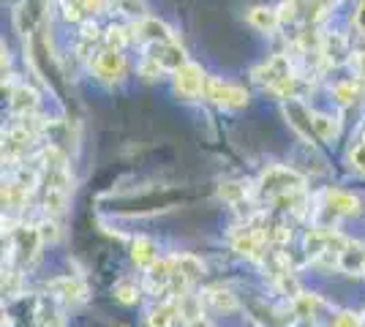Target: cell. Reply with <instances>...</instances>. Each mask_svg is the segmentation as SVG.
Returning <instances> with one entry per match:
<instances>
[{
  "label": "cell",
  "mask_w": 365,
  "mask_h": 327,
  "mask_svg": "<svg viewBox=\"0 0 365 327\" xmlns=\"http://www.w3.org/2000/svg\"><path fill=\"white\" fill-rule=\"evenodd\" d=\"M305 177L300 172H294L292 167H267V170L259 175L257 191L267 199H278L284 194L292 191H303Z\"/></svg>",
  "instance_id": "6da1fadb"
},
{
  "label": "cell",
  "mask_w": 365,
  "mask_h": 327,
  "mask_svg": "<svg viewBox=\"0 0 365 327\" xmlns=\"http://www.w3.org/2000/svg\"><path fill=\"white\" fill-rule=\"evenodd\" d=\"M91 71L98 82L115 85V82H120V79L125 77V71H128V61H125L123 49L101 47L91 55Z\"/></svg>",
  "instance_id": "7a4b0ae2"
},
{
  "label": "cell",
  "mask_w": 365,
  "mask_h": 327,
  "mask_svg": "<svg viewBox=\"0 0 365 327\" xmlns=\"http://www.w3.org/2000/svg\"><path fill=\"white\" fill-rule=\"evenodd\" d=\"M172 85H175V93L180 95L182 101H191V98L205 95L207 77H205V71H202L199 63L185 61L182 66H178V68L172 71Z\"/></svg>",
  "instance_id": "3957f363"
},
{
  "label": "cell",
  "mask_w": 365,
  "mask_h": 327,
  "mask_svg": "<svg viewBox=\"0 0 365 327\" xmlns=\"http://www.w3.org/2000/svg\"><path fill=\"white\" fill-rule=\"evenodd\" d=\"M205 98L213 101L215 107L221 109H243L248 107V90L235 85V82H224V79L207 77V85H205Z\"/></svg>",
  "instance_id": "277c9868"
},
{
  "label": "cell",
  "mask_w": 365,
  "mask_h": 327,
  "mask_svg": "<svg viewBox=\"0 0 365 327\" xmlns=\"http://www.w3.org/2000/svg\"><path fill=\"white\" fill-rule=\"evenodd\" d=\"M284 115L289 118V125L308 142H317V134H314V112L308 109L303 98L297 95V98H287V104H284Z\"/></svg>",
  "instance_id": "5b68a950"
},
{
  "label": "cell",
  "mask_w": 365,
  "mask_h": 327,
  "mask_svg": "<svg viewBox=\"0 0 365 327\" xmlns=\"http://www.w3.org/2000/svg\"><path fill=\"white\" fill-rule=\"evenodd\" d=\"M289 77H294V74H292V63L287 55H273V58H267L262 66L254 68V79H257L259 85H264L267 90Z\"/></svg>",
  "instance_id": "8992f818"
},
{
  "label": "cell",
  "mask_w": 365,
  "mask_h": 327,
  "mask_svg": "<svg viewBox=\"0 0 365 327\" xmlns=\"http://www.w3.org/2000/svg\"><path fill=\"white\" fill-rule=\"evenodd\" d=\"M131 31H134V38L142 41V44H148V47L150 44H161V41H178L175 31L169 28L167 22L155 19V16H142Z\"/></svg>",
  "instance_id": "52a82bcc"
},
{
  "label": "cell",
  "mask_w": 365,
  "mask_h": 327,
  "mask_svg": "<svg viewBox=\"0 0 365 327\" xmlns=\"http://www.w3.org/2000/svg\"><path fill=\"white\" fill-rule=\"evenodd\" d=\"M324 207L330 210V216L351 218V216H360L363 202H360V197H357V194H351V191L327 188V191H324Z\"/></svg>",
  "instance_id": "ba28073f"
},
{
  "label": "cell",
  "mask_w": 365,
  "mask_h": 327,
  "mask_svg": "<svg viewBox=\"0 0 365 327\" xmlns=\"http://www.w3.org/2000/svg\"><path fill=\"white\" fill-rule=\"evenodd\" d=\"M9 107H11V112H16L19 118H28V115H36V112H38L41 98H38V93L33 90L31 85H19V88H14L11 95H9Z\"/></svg>",
  "instance_id": "9c48e42d"
},
{
  "label": "cell",
  "mask_w": 365,
  "mask_h": 327,
  "mask_svg": "<svg viewBox=\"0 0 365 327\" xmlns=\"http://www.w3.org/2000/svg\"><path fill=\"white\" fill-rule=\"evenodd\" d=\"M148 55L155 58L167 71H175L178 66L185 63V52H182L180 41H161V44H150L148 47Z\"/></svg>",
  "instance_id": "30bf717a"
},
{
  "label": "cell",
  "mask_w": 365,
  "mask_h": 327,
  "mask_svg": "<svg viewBox=\"0 0 365 327\" xmlns=\"http://www.w3.org/2000/svg\"><path fill=\"white\" fill-rule=\"evenodd\" d=\"M338 267L344 270V273H357V276H365V243H354L349 240L341 254H338Z\"/></svg>",
  "instance_id": "8fae6325"
},
{
  "label": "cell",
  "mask_w": 365,
  "mask_h": 327,
  "mask_svg": "<svg viewBox=\"0 0 365 327\" xmlns=\"http://www.w3.org/2000/svg\"><path fill=\"white\" fill-rule=\"evenodd\" d=\"M245 22L259 33H275V28L281 25V14L273 6H254V9H248Z\"/></svg>",
  "instance_id": "7c38bea8"
},
{
  "label": "cell",
  "mask_w": 365,
  "mask_h": 327,
  "mask_svg": "<svg viewBox=\"0 0 365 327\" xmlns=\"http://www.w3.org/2000/svg\"><path fill=\"white\" fill-rule=\"evenodd\" d=\"M175 259V276L180 281H185L188 286H194L197 281H202L205 276V265H202V259L194 256V254H178V256H172Z\"/></svg>",
  "instance_id": "4fadbf2b"
},
{
  "label": "cell",
  "mask_w": 365,
  "mask_h": 327,
  "mask_svg": "<svg viewBox=\"0 0 365 327\" xmlns=\"http://www.w3.org/2000/svg\"><path fill=\"white\" fill-rule=\"evenodd\" d=\"M178 316H180L178 300H164V303H158V306L148 313V327H175Z\"/></svg>",
  "instance_id": "5bb4252c"
},
{
  "label": "cell",
  "mask_w": 365,
  "mask_h": 327,
  "mask_svg": "<svg viewBox=\"0 0 365 327\" xmlns=\"http://www.w3.org/2000/svg\"><path fill=\"white\" fill-rule=\"evenodd\" d=\"M131 259H134V265L142 267V270H148L150 265L158 262V249H155V243H153L150 237H137V240L131 243Z\"/></svg>",
  "instance_id": "9a60e30c"
},
{
  "label": "cell",
  "mask_w": 365,
  "mask_h": 327,
  "mask_svg": "<svg viewBox=\"0 0 365 327\" xmlns=\"http://www.w3.org/2000/svg\"><path fill=\"white\" fill-rule=\"evenodd\" d=\"M363 85L365 82H354V79H346V82H338L333 88V98L341 104V107H354L357 101H363V95H365V90H363Z\"/></svg>",
  "instance_id": "2e32d148"
},
{
  "label": "cell",
  "mask_w": 365,
  "mask_h": 327,
  "mask_svg": "<svg viewBox=\"0 0 365 327\" xmlns=\"http://www.w3.org/2000/svg\"><path fill=\"white\" fill-rule=\"evenodd\" d=\"M314 134L317 142H333L341 134V120L333 115H324V112H314Z\"/></svg>",
  "instance_id": "e0dca14e"
},
{
  "label": "cell",
  "mask_w": 365,
  "mask_h": 327,
  "mask_svg": "<svg viewBox=\"0 0 365 327\" xmlns=\"http://www.w3.org/2000/svg\"><path fill=\"white\" fill-rule=\"evenodd\" d=\"M52 289H55V295L61 297V300H66V303H71V300H82V297H85V284L71 279V276L52 281Z\"/></svg>",
  "instance_id": "ac0fdd59"
},
{
  "label": "cell",
  "mask_w": 365,
  "mask_h": 327,
  "mask_svg": "<svg viewBox=\"0 0 365 327\" xmlns=\"http://www.w3.org/2000/svg\"><path fill=\"white\" fill-rule=\"evenodd\" d=\"M205 300L215 306L218 311H235L237 308V297L229 292L227 286H210L207 292H205Z\"/></svg>",
  "instance_id": "d6986e66"
},
{
  "label": "cell",
  "mask_w": 365,
  "mask_h": 327,
  "mask_svg": "<svg viewBox=\"0 0 365 327\" xmlns=\"http://www.w3.org/2000/svg\"><path fill=\"white\" fill-rule=\"evenodd\" d=\"M66 204H68V191H63V188H46L44 194V210L46 216L58 218L66 213Z\"/></svg>",
  "instance_id": "ffe728a7"
},
{
  "label": "cell",
  "mask_w": 365,
  "mask_h": 327,
  "mask_svg": "<svg viewBox=\"0 0 365 327\" xmlns=\"http://www.w3.org/2000/svg\"><path fill=\"white\" fill-rule=\"evenodd\" d=\"M175 300H178V308H180V316L185 322H194V319L202 316V297L191 295V292H182Z\"/></svg>",
  "instance_id": "44dd1931"
},
{
  "label": "cell",
  "mask_w": 365,
  "mask_h": 327,
  "mask_svg": "<svg viewBox=\"0 0 365 327\" xmlns=\"http://www.w3.org/2000/svg\"><path fill=\"white\" fill-rule=\"evenodd\" d=\"M38 161L44 164V170H66V164H68V158L58 145H44L38 153Z\"/></svg>",
  "instance_id": "7402d4cb"
},
{
  "label": "cell",
  "mask_w": 365,
  "mask_h": 327,
  "mask_svg": "<svg viewBox=\"0 0 365 327\" xmlns=\"http://www.w3.org/2000/svg\"><path fill=\"white\" fill-rule=\"evenodd\" d=\"M322 306H324V303H322L319 295L300 292V295L294 297V308H297V313H300V316H305V319H308V316H317V313L322 311Z\"/></svg>",
  "instance_id": "603a6c76"
},
{
  "label": "cell",
  "mask_w": 365,
  "mask_h": 327,
  "mask_svg": "<svg viewBox=\"0 0 365 327\" xmlns=\"http://www.w3.org/2000/svg\"><path fill=\"white\" fill-rule=\"evenodd\" d=\"M128 41H134V31H128V28H123V25H112V28L104 33V47L123 49Z\"/></svg>",
  "instance_id": "cb8c5ba5"
},
{
  "label": "cell",
  "mask_w": 365,
  "mask_h": 327,
  "mask_svg": "<svg viewBox=\"0 0 365 327\" xmlns=\"http://www.w3.org/2000/svg\"><path fill=\"white\" fill-rule=\"evenodd\" d=\"M115 300L123 303V306L137 303L139 300V284L137 281H128V279L118 281V284H115Z\"/></svg>",
  "instance_id": "d4e9b609"
},
{
  "label": "cell",
  "mask_w": 365,
  "mask_h": 327,
  "mask_svg": "<svg viewBox=\"0 0 365 327\" xmlns=\"http://www.w3.org/2000/svg\"><path fill=\"white\" fill-rule=\"evenodd\" d=\"M164 71H167V68L155 61V58H150V55H145V58H142V63H139V77H145L148 82H153V79H161V74H164Z\"/></svg>",
  "instance_id": "484cf974"
},
{
  "label": "cell",
  "mask_w": 365,
  "mask_h": 327,
  "mask_svg": "<svg viewBox=\"0 0 365 327\" xmlns=\"http://www.w3.org/2000/svg\"><path fill=\"white\" fill-rule=\"evenodd\" d=\"M38 234H41L44 243H58V240H61V227H58V221L52 216L44 218V221L38 224Z\"/></svg>",
  "instance_id": "4316f807"
},
{
  "label": "cell",
  "mask_w": 365,
  "mask_h": 327,
  "mask_svg": "<svg viewBox=\"0 0 365 327\" xmlns=\"http://www.w3.org/2000/svg\"><path fill=\"white\" fill-rule=\"evenodd\" d=\"M218 194L227 199V202H240V199H245V186L243 183H224V186L218 188Z\"/></svg>",
  "instance_id": "83f0119b"
},
{
  "label": "cell",
  "mask_w": 365,
  "mask_h": 327,
  "mask_svg": "<svg viewBox=\"0 0 365 327\" xmlns=\"http://www.w3.org/2000/svg\"><path fill=\"white\" fill-rule=\"evenodd\" d=\"M351 167H354V172H360V175H365V140L357 142L354 147H351Z\"/></svg>",
  "instance_id": "f1b7e54d"
},
{
  "label": "cell",
  "mask_w": 365,
  "mask_h": 327,
  "mask_svg": "<svg viewBox=\"0 0 365 327\" xmlns=\"http://www.w3.org/2000/svg\"><path fill=\"white\" fill-rule=\"evenodd\" d=\"M330 327H363V319H360L357 313H351V311H341L333 319V325H330Z\"/></svg>",
  "instance_id": "f546056e"
},
{
  "label": "cell",
  "mask_w": 365,
  "mask_h": 327,
  "mask_svg": "<svg viewBox=\"0 0 365 327\" xmlns=\"http://www.w3.org/2000/svg\"><path fill=\"white\" fill-rule=\"evenodd\" d=\"M351 68H354L357 79L365 82V52H354V55H351Z\"/></svg>",
  "instance_id": "4dcf8cb0"
},
{
  "label": "cell",
  "mask_w": 365,
  "mask_h": 327,
  "mask_svg": "<svg viewBox=\"0 0 365 327\" xmlns=\"http://www.w3.org/2000/svg\"><path fill=\"white\" fill-rule=\"evenodd\" d=\"M351 22H354L357 33H363V36H365V0H360V3H357V9H354V19H351Z\"/></svg>",
  "instance_id": "1f68e13d"
},
{
  "label": "cell",
  "mask_w": 365,
  "mask_h": 327,
  "mask_svg": "<svg viewBox=\"0 0 365 327\" xmlns=\"http://www.w3.org/2000/svg\"><path fill=\"white\" fill-rule=\"evenodd\" d=\"M188 327H213L205 316H199V319H194V322H188Z\"/></svg>",
  "instance_id": "d6a6232c"
},
{
  "label": "cell",
  "mask_w": 365,
  "mask_h": 327,
  "mask_svg": "<svg viewBox=\"0 0 365 327\" xmlns=\"http://www.w3.org/2000/svg\"><path fill=\"white\" fill-rule=\"evenodd\" d=\"M360 319H363V327H365V313H363V316H360Z\"/></svg>",
  "instance_id": "836d02e7"
},
{
  "label": "cell",
  "mask_w": 365,
  "mask_h": 327,
  "mask_svg": "<svg viewBox=\"0 0 365 327\" xmlns=\"http://www.w3.org/2000/svg\"><path fill=\"white\" fill-rule=\"evenodd\" d=\"M363 140H365V137H363Z\"/></svg>",
  "instance_id": "e575fe53"
}]
</instances>
